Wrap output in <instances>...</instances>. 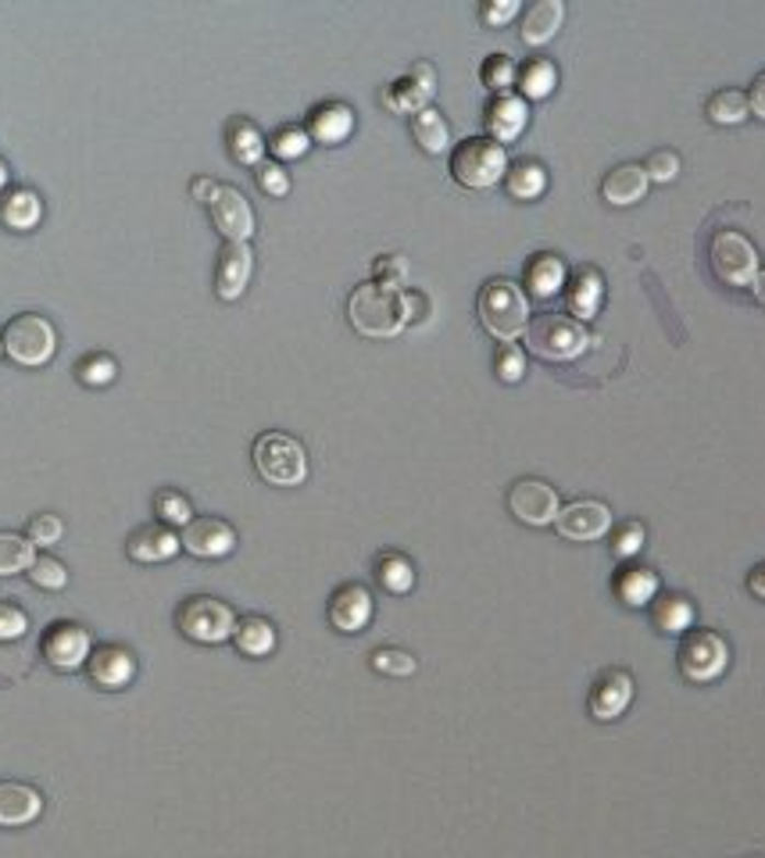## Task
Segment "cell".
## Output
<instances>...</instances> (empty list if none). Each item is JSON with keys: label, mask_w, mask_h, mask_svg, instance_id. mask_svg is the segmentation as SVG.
Returning <instances> with one entry per match:
<instances>
[{"label": "cell", "mask_w": 765, "mask_h": 858, "mask_svg": "<svg viewBox=\"0 0 765 858\" xmlns=\"http://www.w3.org/2000/svg\"><path fill=\"white\" fill-rule=\"evenodd\" d=\"M347 319L351 325L368 340H390L408 325V308H404V290H390L379 283H362L351 290L347 301Z\"/></svg>", "instance_id": "1"}, {"label": "cell", "mask_w": 765, "mask_h": 858, "mask_svg": "<svg viewBox=\"0 0 765 858\" xmlns=\"http://www.w3.org/2000/svg\"><path fill=\"white\" fill-rule=\"evenodd\" d=\"M476 311H480L483 330L501 344H515L529 325V301L512 279H490L476 297Z\"/></svg>", "instance_id": "2"}, {"label": "cell", "mask_w": 765, "mask_h": 858, "mask_svg": "<svg viewBox=\"0 0 765 858\" xmlns=\"http://www.w3.org/2000/svg\"><path fill=\"white\" fill-rule=\"evenodd\" d=\"M526 344L544 362H572L586 351L591 336H586L583 322H576L572 316H562V311H544V316L529 319Z\"/></svg>", "instance_id": "3"}, {"label": "cell", "mask_w": 765, "mask_h": 858, "mask_svg": "<svg viewBox=\"0 0 765 858\" xmlns=\"http://www.w3.org/2000/svg\"><path fill=\"white\" fill-rule=\"evenodd\" d=\"M450 175L469 190H487L509 175V155L490 136H469L450 155Z\"/></svg>", "instance_id": "4"}, {"label": "cell", "mask_w": 765, "mask_h": 858, "mask_svg": "<svg viewBox=\"0 0 765 858\" xmlns=\"http://www.w3.org/2000/svg\"><path fill=\"white\" fill-rule=\"evenodd\" d=\"M254 469L272 487H297L308 476V455L294 437L272 430L254 441Z\"/></svg>", "instance_id": "5"}, {"label": "cell", "mask_w": 765, "mask_h": 858, "mask_svg": "<svg viewBox=\"0 0 765 858\" xmlns=\"http://www.w3.org/2000/svg\"><path fill=\"white\" fill-rule=\"evenodd\" d=\"M708 262L719 283L727 286H751L758 276V251L747 237L733 233V229H719L708 248Z\"/></svg>", "instance_id": "6"}, {"label": "cell", "mask_w": 765, "mask_h": 858, "mask_svg": "<svg viewBox=\"0 0 765 858\" xmlns=\"http://www.w3.org/2000/svg\"><path fill=\"white\" fill-rule=\"evenodd\" d=\"M730 665L727 640L712 630H690L680 640V670L694 684H712Z\"/></svg>", "instance_id": "7"}, {"label": "cell", "mask_w": 765, "mask_h": 858, "mask_svg": "<svg viewBox=\"0 0 765 858\" xmlns=\"http://www.w3.org/2000/svg\"><path fill=\"white\" fill-rule=\"evenodd\" d=\"M175 622H180L183 637L197 640V644H222L237 630V616L215 597H190V602H183Z\"/></svg>", "instance_id": "8"}, {"label": "cell", "mask_w": 765, "mask_h": 858, "mask_svg": "<svg viewBox=\"0 0 765 858\" xmlns=\"http://www.w3.org/2000/svg\"><path fill=\"white\" fill-rule=\"evenodd\" d=\"M54 347H58V336H54V325L39 316H19L8 322L4 330V351L15 358L19 365H44L50 362Z\"/></svg>", "instance_id": "9"}, {"label": "cell", "mask_w": 765, "mask_h": 858, "mask_svg": "<svg viewBox=\"0 0 765 858\" xmlns=\"http://www.w3.org/2000/svg\"><path fill=\"white\" fill-rule=\"evenodd\" d=\"M509 508L518 523L526 526H548L558 519V494L551 483L544 480H518L512 490H509Z\"/></svg>", "instance_id": "10"}, {"label": "cell", "mask_w": 765, "mask_h": 858, "mask_svg": "<svg viewBox=\"0 0 765 858\" xmlns=\"http://www.w3.org/2000/svg\"><path fill=\"white\" fill-rule=\"evenodd\" d=\"M212 208V222L215 229L222 233L226 240H240L248 243L254 233V211H251V201L240 194L237 186H218L215 197L208 201Z\"/></svg>", "instance_id": "11"}, {"label": "cell", "mask_w": 765, "mask_h": 858, "mask_svg": "<svg viewBox=\"0 0 765 858\" xmlns=\"http://www.w3.org/2000/svg\"><path fill=\"white\" fill-rule=\"evenodd\" d=\"M558 534H562L566 540H601L612 529V512L605 501H572V505H566L562 512H558Z\"/></svg>", "instance_id": "12"}, {"label": "cell", "mask_w": 765, "mask_h": 858, "mask_svg": "<svg viewBox=\"0 0 765 858\" xmlns=\"http://www.w3.org/2000/svg\"><path fill=\"white\" fill-rule=\"evenodd\" d=\"M44 659L61 673L79 670L90 659V633L76 622H54L44 633Z\"/></svg>", "instance_id": "13"}, {"label": "cell", "mask_w": 765, "mask_h": 858, "mask_svg": "<svg viewBox=\"0 0 765 858\" xmlns=\"http://www.w3.org/2000/svg\"><path fill=\"white\" fill-rule=\"evenodd\" d=\"M433 90H436L433 68L430 65H412V72L393 79V83L382 90V104H387L390 112L415 115V112H422V107H430Z\"/></svg>", "instance_id": "14"}, {"label": "cell", "mask_w": 765, "mask_h": 858, "mask_svg": "<svg viewBox=\"0 0 765 858\" xmlns=\"http://www.w3.org/2000/svg\"><path fill=\"white\" fill-rule=\"evenodd\" d=\"M251 268H254V254L248 243L226 240L222 254H218V268H215V294L222 297V301H237V297L248 290Z\"/></svg>", "instance_id": "15"}, {"label": "cell", "mask_w": 765, "mask_h": 858, "mask_svg": "<svg viewBox=\"0 0 765 858\" xmlns=\"http://www.w3.org/2000/svg\"><path fill=\"white\" fill-rule=\"evenodd\" d=\"M183 548L197 558H222L237 548V534H233V526L215 519V515H201V519L186 523Z\"/></svg>", "instance_id": "16"}, {"label": "cell", "mask_w": 765, "mask_h": 858, "mask_svg": "<svg viewBox=\"0 0 765 858\" xmlns=\"http://www.w3.org/2000/svg\"><path fill=\"white\" fill-rule=\"evenodd\" d=\"M633 701V679L623 670H608L597 679V687L591 690V716L601 719V723H612L619 719Z\"/></svg>", "instance_id": "17"}, {"label": "cell", "mask_w": 765, "mask_h": 858, "mask_svg": "<svg viewBox=\"0 0 765 858\" xmlns=\"http://www.w3.org/2000/svg\"><path fill=\"white\" fill-rule=\"evenodd\" d=\"M373 619V594L362 583H344L330 602V622L340 633H358Z\"/></svg>", "instance_id": "18"}, {"label": "cell", "mask_w": 765, "mask_h": 858, "mask_svg": "<svg viewBox=\"0 0 765 858\" xmlns=\"http://www.w3.org/2000/svg\"><path fill=\"white\" fill-rule=\"evenodd\" d=\"M605 301V279L591 265H580L572 272V279H566V308L572 319H594Z\"/></svg>", "instance_id": "19"}, {"label": "cell", "mask_w": 765, "mask_h": 858, "mask_svg": "<svg viewBox=\"0 0 765 858\" xmlns=\"http://www.w3.org/2000/svg\"><path fill=\"white\" fill-rule=\"evenodd\" d=\"M87 673H90V679L98 687H104V690H118V687H126L129 679H133V673H136V662H133V655L126 648H115V644H104V648H98V651H90V659H87Z\"/></svg>", "instance_id": "20"}, {"label": "cell", "mask_w": 765, "mask_h": 858, "mask_svg": "<svg viewBox=\"0 0 765 858\" xmlns=\"http://www.w3.org/2000/svg\"><path fill=\"white\" fill-rule=\"evenodd\" d=\"M526 118H529V107L523 98H515V93H498V98L487 104L490 140H498L501 147L512 144L515 136L526 129Z\"/></svg>", "instance_id": "21"}, {"label": "cell", "mask_w": 765, "mask_h": 858, "mask_svg": "<svg viewBox=\"0 0 765 858\" xmlns=\"http://www.w3.org/2000/svg\"><path fill=\"white\" fill-rule=\"evenodd\" d=\"M648 183L651 180H648L644 165L626 161V165H616L605 180H601V197H605L608 204H616V208H630V204H637L648 194Z\"/></svg>", "instance_id": "22"}, {"label": "cell", "mask_w": 765, "mask_h": 858, "mask_svg": "<svg viewBox=\"0 0 765 858\" xmlns=\"http://www.w3.org/2000/svg\"><path fill=\"white\" fill-rule=\"evenodd\" d=\"M180 548H183V540L161 523H147L129 537L133 562H165V558H172Z\"/></svg>", "instance_id": "23"}, {"label": "cell", "mask_w": 765, "mask_h": 858, "mask_svg": "<svg viewBox=\"0 0 765 858\" xmlns=\"http://www.w3.org/2000/svg\"><path fill=\"white\" fill-rule=\"evenodd\" d=\"M562 19H566V4L562 0H537L526 15H523V44L529 47H540L548 44V39L562 30Z\"/></svg>", "instance_id": "24"}, {"label": "cell", "mask_w": 765, "mask_h": 858, "mask_svg": "<svg viewBox=\"0 0 765 858\" xmlns=\"http://www.w3.org/2000/svg\"><path fill=\"white\" fill-rule=\"evenodd\" d=\"M39 809H44V798H39L33 787L25 783H0V826H22L33 823Z\"/></svg>", "instance_id": "25"}, {"label": "cell", "mask_w": 765, "mask_h": 858, "mask_svg": "<svg viewBox=\"0 0 765 858\" xmlns=\"http://www.w3.org/2000/svg\"><path fill=\"white\" fill-rule=\"evenodd\" d=\"M354 129V112L344 101H326L311 112V136L319 144H344Z\"/></svg>", "instance_id": "26"}, {"label": "cell", "mask_w": 765, "mask_h": 858, "mask_svg": "<svg viewBox=\"0 0 765 858\" xmlns=\"http://www.w3.org/2000/svg\"><path fill=\"white\" fill-rule=\"evenodd\" d=\"M526 286L533 297L548 301V297H558L566 286V262L558 254H537L526 265Z\"/></svg>", "instance_id": "27"}, {"label": "cell", "mask_w": 765, "mask_h": 858, "mask_svg": "<svg viewBox=\"0 0 765 858\" xmlns=\"http://www.w3.org/2000/svg\"><path fill=\"white\" fill-rule=\"evenodd\" d=\"M616 594H619L630 608H644L648 602H654V597H659V576H654V572L644 569V565H630V569L619 572Z\"/></svg>", "instance_id": "28"}, {"label": "cell", "mask_w": 765, "mask_h": 858, "mask_svg": "<svg viewBox=\"0 0 765 858\" xmlns=\"http://www.w3.org/2000/svg\"><path fill=\"white\" fill-rule=\"evenodd\" d=\"M412 136L426 155H444L450 144V129L436 107H422L412 115Z\"/></svg>", "instance_id": "29"}, {"label": "cell", "mask_w": 765, "mask_h": 858, "mask_svg": "<svg viewBox=\"0 0 765 858\" xmlns=\"http://www.w3.org/2000/svg\"><path fill=\"white\" fill-rule=\"evenodd\" d=\"M651 619H654V626H659L662 633H687L690 622H694V608H690L687 597L662 594V597H654Z\"/></svg>", "instance_id": "30"}, {"label": "cell", "mask_w": 765, "mask_h": 858, "mask_svg": "<svg viewBox=\"0 0 765 858\" xmlns=\"http://www.w3.org/2000/svg\"><path fill=\"white\" fill-rule=\"evenodd\" d=\"M233 640H237V648L243 651V655L262 659V655H269L272 648H276V630H272V622H269V619H262V616H248V619H240V622H237Z\"/></svg>", "instance_id": "31"}, {"label": "cell", "mask_w": 765, "mask_h": 858, "mask_svg": "<svg viewBox=\"0 0 765 858\" xmlns=\"http://www.w3.org/2000/svg\"><path fill=\"white\" fill-rule=\"evenodd\" d=\"M229 151H233L240 165H262V155H265L262 129L248 118H237L233 126H229Z\"/></svg>", "instance_id": "32"}, {"label": "cell", "mask_w": 765, "mask_h": 858, "mask_svg": "<svg viewBox=\"0 0 765 858\" xmlns=\"http://www.w3.org/2000/svg\"><path fill=\"white\" fill-rule=\"evenodd\" d=\"M504 186H509L512 197L533 201L548 190V172L537 161H515V165H509V175H504Z\"/></svg>", "instance_id": "33"}, {"label": "cell", "mask_w": 765, "mask_h": 858, "mask_svg": "<svg viewBox=\"0 0 765 858\" xmlns=\"http://www.w3.org/2000/svg\"><path fill=\"white\" fill-rule=\"evenodd\" d=\"M376 580H379L382 591L408 594V591H412V583H415V569H412V562H408L404 554L387 551V554L376 558Z\"/></svg>", "instance_id": "34"}, {"label": "cell", "mask_w": 765, "mask_h": 858, "mask_svg": "<svg viewBox=\"0 0 765 858\" xmlns=\"http://www.w3.org/2000/svg\"><path fill=\"white\" fill-rule=\"evenodd\" d=\"M44 215V204L33 194V190H15L4 204H0V219L11 229H33Z\"/></svg>", "instance_id": "35"}, {"label": "cell", "mask_w": 765, "mask_h": 858, "mask_svg": "<svg viewBox=\"0 0 765 858\" xmlns=\"http://www.w3.org/2000/svg\"><path fill=\"white\" fill-rule=\"evenodd\" d=\"M705 115L716 122V126H737V122H744L751 115L747 107V93L741 90H719L708 98L705 104Z\"/></svg>", "instance_id": "36"}, {"label": "cell", "mask_w": 765, "mask_h": 858, "mask_svg": "<svg viewBox=\"0 0 765 858\" xmlns=\"http://www.w3.org/2000/svg\"><path fill=\"white\" fill-rule=\"evenodd\" d=\"M555 79H558V72H555V65L551 61H544V58H533V61H526L523 68H518V90H523V101L529 98V101H540V98H548V93L555 90Z\"/></svg>", "instance_id": "37"}, {"label": "cell", "mask_w": 765, "mask_h": 858, "mask_svg": "<svg viewBox=\"0 0 765 858\" xmlns=\"http://www.w3.org/2000/svg\"><path fill=\"white\" fill-rule=\"evenodd\" d=\"M36 562L33 544L22 540L15 534H0V576H11V572H22Z\"/></svg>", "instance_id": "38"}, {"label": "cell", "mask_w": 765, "mask_h": 858, "mask_svg": "<svg viewBox=\"0 0 765 858\" xmlns=\"http://www.w3.org/2000/svg\"><path fill=\"white\" fill-rule=\"evenodd\" d=\"M480 76H483V83L494 90V98H498V93H509V87H515V79H518L509 54H490V58L483 61V68H480Z\"/></svg>", "instance_id": "39"}, {"label": "cell", "mask_w": 765, "mask_h": 858, "mask_svg": "<svg viewBox=\"0 0 765 858\" xmlns=\"http://www.w3.org/2000/svg\"><path fill=\"white\" fill-rule=\"evenodd\" d=\"M308 144H311V133H305L300 126H283L276 136H272V155H276L279 161H294V158H300L308 151Z\"/></svg>", "instance_id": "40"}, {"label": "cell", "mask_w": 765, "mask_h": 858, "mask_svg": "<svg viewBox=\"0 0 765 858\" xmlns=\"http://www.w3.org/2000/svg\"><path fill=\"white\" fill-rule=\"evenodd\" d=\"M118 373L115 358H107V354H90V358L79 362V379H83L87 387H104L112 384Z\"/></svg>", "instance_id": "41"}, {"label": "cell", "mask_w": 765, "mask_h": 858, "mask_svg": "<svg viewBox=\"0 0 765 858\" xmlns=\"http://www.w3.org/2000/svg\"><path fill=\"white\" fill-rule=\"evenodd\" d=\"M494 369L501 384H518L526 373V354L518 351L515 344H501L498 347V358H494Z\"/></svg>", "instance_id": "42"}, {"label": "cell", "mask_w": 765, "mask_h": 858, "mask_svg": "<svg viewBox=\"0 0 765 858\" xmlns=\"http://www.w3.org/2000/svg\"><path fill=\"white\" fill-rule=\"evenodd\" d=\"M373 665L387 676H412L415 673V659L401 648H379L373 655Z\"/></svg>", "instance_id": "43"}, {"label": "cell", "mask_w": 765, "mask_h": 858, "mask_svg": "<svg viewBox=\"0 0 765 858\" xmlns=\"http://www.w3.org/2000/svg\"><path fill=\"white\" fill-rule=\"evenodd\" d=\"M373 272H376V279H373V283L390 286V290H401L404 279H408V262H404L401 254H382Z\"/></svg>", "instance_id": "44"}, {"label": "cell", "mask_w": 765, "mask_h": 858, "mask_svg": "<svg viewBox=\"0 0 765 858\" xmlns=\"http://www.w3.org/2000/svg\"><path fill=\"white\" fill-rule=\"evenodd\" d=\"M30 576H33L36 587L61 591V587H65V580H68V572H65L61 562H54V558H36V562L30 565Z\"/></svg>", "instance_id": "45"}, {"label": "cell", "mask_w": 765, "mask_h": 858, "mask_svg": "<svg viewBox=\"0 0 765 858\" xmlns=\"http://www.w3.org/2000/svg\"><path fill=\"white\" fill-rule=\"evenodd\" d=\"M155 508H158V515L165 523H172V526H186L190 523V501L183 497V494H172V490H165V494H158V501H155Z\"/></svg>", "instance_id": "46"}, {"label": "cell", "mask_w": 765, "mask_h": 858, "mask_svg": "<svg viewBox=\"0 0 765 858\" xmlns=\"http://www.w3.org/2000/svg\"><path fill=\"white\" fill-rule=\"evenodd\" d=\"M258 183H262V190L269 197L290 194V175L283 172L279 161H262V165H258Z\"/></svg>", "instance_id": "47"}, {"label": "cell", "mask_w": 765, "mask_h": 858, "mask_svg": "<svg viewBox=\"0 0 765 858\" xmlns=\"http://www.w3.org/2000/svg\"><path fill=\"white\" fill-rule=\"evenodd\" d=\"M644 172H648L651 183H673L676 172H680V158H676L673 151H654V155L648 158Z\"/></svg>", "instance_id": "48"}, {"label": "cell", "mask_w": 765, "mask_h": 858, "mask_svg": "<svg viewBox=\"0 0 765 858\" xmlns=\"http://www.w3.org/2000/svg\"><path fill=\"white\" fill-rule=\"evenodd\" d=\"M61 519L58 515H36L30 523V540L33 544H58L61 540Z\"/></svg>", "instance_id": "49"}, {"label": "cell", "mask_w": 765, "mask_h": 858, "mask_svg": "<svg viewBox=\"0 0 765 858\" xmlns=\"http://www.w3.org/2000/svg\"><path fill=\"white\" fill-rule=\"evenodd\" d=\"M640 548H644V526H640V523H626V526L619 529V537H616V558H633Z\"/></svg>", "instance_id": "50"}, {"label": "cell", "mask_w": 765, "mask_h": 858, "mask_svg": "<svg viewBox=\"0 0 765 858\" xmlns=\"http://www.w3.org/2000/svg\"><path fill=\"white\" fill-rule=\"evenodd\" d=\"M22 633H25V611L0 602V640H15Z\"/></svg>", "instance_id": "51"}, {"label": "cell", "mask_w": 765, "mask_h": 858, "mask_svg": "<svg viewBox=\"0 0 765 858\" xmlns=\"http://www.w3.org/2000/svg\"><path fill=\"white\" fill-rule=\"evenodd\" d=\"M515 15H518V0H487V4L480 8V19L487 25H504Z\"/></svg>", "instance_id": "52"}, {"label": "cell", "mask_w": 765, "mask_h": 858, "mask_svg": "<svg viewBox=\"0 0 765 858\" xmlns=\"http://www.w3.org/2000/svg\"><path fill=\"white\" fill-rule=\"evenodd\" d=\"M747 107H751V115L765 118V72L755 79V87H751V93H747Z\"/></svg>", "instance_id": "53"}, {"label": "cell", "mask_w": 765, "mask_h": 858, "mask_svg": "<svg viewBox=\"0 0 765 858\" xmlns=\"http://www.w3.org/2000/svg\"><path fill=\"white\" fill-rule=\"evenodd\" d=\"M404 308H408V322L426 319V297L415 290H404Z\"/></svg>", "instance_id": "54"}, {"label": "cell", "mask_w": 765, "mask_h": 858, "mask_svg": "<svg viewBox=\"0 0 765 858\" xmlns=\"http://www.w3.org/2000/svg\"><path fill=\"white\" fill-rule=\"evenodd\" d=\"M747 591L755 597H765V562H758L755 569L747 572Z\"/></svg>", "instance_id": "55"}, {"label": "cell", "mask_w": 765, "mask_h": 858, "mask_svg": "<svg viewBox=\"0 0 765 858\" xmlns=\"http://www.w3.org/2000/svg\"><path fill=\"white\" fill-rule=\"evenodd\" d=\"M215 183L212 180H194V183H190V194H194L197 201H204V204H208L212 197H215Z\"/></svg>", "instance_id": "56"}, {"label": "cell", "mask_w": 765, "mask_h": 858, "mask_svg": "<svg viewBox=\"0 0 765 858\" xmlns=\"http://www.w3.org/2000/svg\"><path fill=\"white\" fill-rule=\"evenodd\" d=\"M751 286H755V297H758V301L765 305V272H758V276H755V283H751Z\"/></svg>", "instance_id": "57"}, {"label": "cell", "mask_w": 765, "mask_h": 858, "mask_svg": "<svg viewBox=\"0 0 765 858\" xmlns=\"http://www.w3.org/2000/svg\"><path fill=\"white\" fill-rule=\"evenodd\" d=\"M4 183H8V165L0 161V190H4Z\"/></svg>", "instance_id": "58"}, {"label": "cell", "mask_w": 765, "mask_h": 858, "mask_svg": "<svg viewBox=\"0 0 765 858\" xmlns=\"http://www.w3.org/2000/svg\"><path fill=\"white\" fill-rule=\"evenodd\" d=\"M0 351H4V340H0Z\"/></svg>", "instance_id": "59"}]
</instances>
